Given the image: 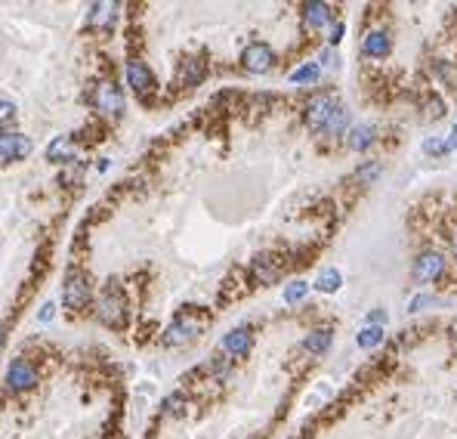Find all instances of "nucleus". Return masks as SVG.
<instances>
[{
	"label": "nucleus",
	"instance_id": "nucleus-16",
	"mask_svg": "<svg viewBox=\"0 0 457 439\" xmlns=\"http://www.w3.org/2000/svg\"><path fill=\"white\" fill-rule=\"evenodd\" d=\"M253 278L257 282H263V284H272V282H278V275H281V266H278V260H272V257H257L253 260Z\"/></svg>",
	"mask_w": 457,
	"mask_h": 439
},
{
	"label": "nucleus",
	"instance_id": "nucleus-3",
	"mask_svg": "<svg viewBox=\"0 0 457 439\" xmlns=\"http://www.w3.org/2000/svg\"><path fill=\"white\" fill-rule=\"evenodd\" d=\"M93 105H96L102 115H108V117H121L124 115V93L117 90L115 84H96L93 87Z\"/></svg>",
	"mask_w": 457,
	"mask_h": 439
},
{
	"label": "nucleus",
	"instance_id": "nucleus-32",
	"mask_svg": "<svg viewBox=\"0 0 457 439\" xmlns=\"http://www.w3.org/2000/svg\"><path fill=\"white\" fill-rule=\"evenodd\" d=\"M0 344H3V322H0Z\"/></svg>",
	"mask_w": 457,
	"mask_h": 439
},
{
	"label": "nucleus",
	"instance_id": "nucleus-4",
	"mask_svg": "<svg viewBox=\"0 0 457 439\" xmlns=\"http://www.w3.org/2000/svg\"><path fill=\"white\" fill-rule=\"evenodd\" d=\"M62 297H65V306L68 309H84L90 303V284H86L84 272L71 269L65 275V288H62Z\"/></svg>",
	"mask_w": 457,
	"mask_h": 439
},
{
	"label": "nucleus",
	"instance_id": "nucleus-7",
	"mask_svg": "<svg viewBox=\"0 0 457 439\" xmlns=\"http://www.w3.org/2000/svg\"><path fill=\"white\" fill-rule=\"evenodd\" d=\"M127 84L133 87V90L139 93L142 99H145L148 93L154 90V74H152V68H148L145 62H139V59H130V62H127Z\"/></svg>",
	"mask_w": 457,
	"mask_h": 439
},
{
	"label": "nucleus",
	"instance_id": "nucleus-19",
	"mask_svg": "<svg viewBox=\"0 0 457 439\" xmlns=\"http://www.w3.org/2000/svg\"><path fill=\"white\" fill-rule=\"evenodd\" d=\"M303 346H306L309 352H325L327 346H331V331H327V328H321V331H312L306 340H303Z\"/></svg>",
	"mask_w": 457,
	"mask_h": 439
},
{
	"label": "nucleus",
	"instance_id": "nucleus-9",
	"mask_svg": "<svg viewBox=\"0 0 457 439\" xmlns=\"http://www.w3.org/2000/svg\"><path fill=\"white\" fill-rule=\"evenodd\" d=\"M6 383H10V390H28L37 383V371L34 365L28 362V359H16V362L10 365V371H6Z\"/></svg>",
	"mask_w": 457,
	"mask_h": 439
},
{
	"label": "nucleus",
	"instance_id": "nucleus-5",
	"mask_svg": "<svg viewBox=\"0 0 457 439\" xmlns=\"http://www.w3.org/2000/svg\"><path fill=\"white\" fill-rule=\"evenodd\" d=\"M337 99L333 96H315L312 102L306 105V124L309 130H315V133H325L327 121H331V115L337 111Z\"/></svg>",
	"mask_w": 457,
	"mask_h": 439
},
{
	"label": "nucleus",
	"instance_id": "nucleus-6",
	"mask_svg": "<svg viewBox=\"0 0 457 439\" xmlns=\"http://www.w3.org/2000/svg\"><path fill=\"white\" fill-rule=\"evenodd\" d=\"M272 62H275V53H272L269 43H259V41L257 43H247L244 53H241V65H244L247 71H253V74L269 71Z\"/></svg>",
	"mask_w": 457,
	"mask_h": 439
},
{
	"label": "nucleus",
	"instance_id": "nucleus-12",
	"mask_svg": "<svg viewBox=\"0 0 457 439\" xmlns=\"http://www.w3.org/2000/svg\"><path fill=\"white\" fill-rule=\"evenodd\" d=\"M389 49H392V41H389L386 31H368L362 41V53L364 56H374V59H383V56H389Z\"/></svg>",
	"mask_w": 457,
	"mask_h": 439
},
{
	"label": "nucleus",
	"instance_id": "nucleus-1",
	"mask_svg": "<svg viewBox=\"0 0 457 439\" xmlns=\"http://www.w3.org/2000/svg\"><path fill=\"white\" fill-rule=\"evenodd\" d=\"M207 315L204 313H195V309H183V313L176 315V319L167 325V331H164V344L167 346H183V344H189L195 334H201L204 328H207Z\"/></svg>",
	"mask_w": 457,
	"mask_h": 439
},
{
	"label": "nucleus",
	"instance_id": "nucleus-23",
	"mask_svg": "<svg viewBox=\"0 0 457 439\" xmlns=\"http://www.w3.org/2000/svg\"><path fill=\"white\" fill-rule=\"evenodd\" d=\"M306 291H309L306 282H294V284H288V291H284V300H288V303H300L303 297H306Z\"/></svg>",
	"mask_w": 457,
	"mask_h": 439
},
{
	"label": "nucleus",
	"instance_id": "nucleus-27",
	"mask_svg": "<svg viewBox=\"0 0 457 439\" xmlns=\"http://www.w3.org/2000/svg\"><path fill=\"white\" fill-rule=\"evenodd\" d=\"M164 408H167V412H183V396H170V399H167L164 402Z\"/></svg>",
	"mask_w": 457,
	"mask_h": 439
},
{
	"label": "nucleus",
	"instance_id": "nucleus-31",
	"mask_svg": "<svg viewBox=\"0 0 457 439\" xmlns=\"http://www.w3.org/2000/svg\"><path fill=\"white\" fill-rule=\"evenodd\" d=\"M451 251H454V257H457V229H454V235H451Z\"/></svg>",
	"mask_w": 457,
	"mask_h": 439
},
{
	"label": "nucleus",
	"instance_id": "nucleus-18",
	"mask_svg": "<svg viewBox=\"0 0 457 439\" xmlns=\"http://www.w3.org/2000/svg\"><path fill=\"white\" fill-rule=\"evenodd\" d=\"M303 19H306V25H312V28H325L333 16H331V6L327 3H306L303 6Z\"/></svg>",
	"mask_w": 457,
	"mask_h": 439
},
{
	"label": "nucleus",
	"instance_id": "nucleus-2",
	"mask_svg": "<svg viewBox=\"0 0 457 439\" xmlns=\"http://www.w3.org/2000/svg\"><path fill=\"white\" fill-rule=\"evenodd\" d=\"M99 319L105 322L108 328H121L124 322H127V297H124V291L117 288H108L102 297H99Z\"/></svg>",
	"mask_w": 457,
	"mask_h": 439
},
{
	"label": "nucleus",
	"instance_id": "nucleus-10",
	"mask_svg": "<svg viewBox=\"0 0 457 439\" xmlns=\"http://www.w3.org/2000/svg\"><path fill=\"white\" fill-rule=\"evenodd\" d=\"M31 152V139L22 133H3L0 136V161H19Z\"/></svg>",
	"mask_w": 457,
	"mask_h": 439
},
{
	"label": "nucleus",
	"instance_id": "nucleus-20",
	"mask_svg": "<svg viewBox=\"0 0 457 439\" xmlns=\"http://www.w3.org/2000/svg\"><path fill=\"white\" fill-rule=\"evenodd\" d=\"M340 282H343V275L337 269H325L318 275V282H315V288L325 291V294H333V291H340Z\"/></svg>",
	"mask_w": 457,
	"mask_h": 439
},
{
	"label": "nucleus",
	"instance_id": "nucleus-26",
	"mask_svg": "<svg viewBox=\"0 0 457 439\" xmlns=\"http://www.w3.org/2000/svg\"><path fill=\"white\" fill-rule=\"evenodd\" d=\"M423 152H430V155L445 152V142H438V139H426V142H423Z\"/></svg>",
	"mask_w": 457,
	"mask_h": 439
},
{
	"label": "nucleus",
	"instance_id": "nucleus-24",
	"mask_svg": "<svg viewBox=\"0 0 457 439\" xmlns=\"http://www.w3.org/2000/svg\"><path fill=\"white\" fill-rule=\"evenodd\" d=\"M377 173H380V164L377 161H368L364 167H358V173H355V183H368V179H374Z\"/></svg>",
	"mask_w": 457,
	"mask_h": 439
},
{
	"label": "nucleus",
	"instance_id": "nucleus-30",
	"mask_svg": "<svg viewBox=\"0 0 457 439\" xmlns=\"http://www.w3.org/2000/svg\"><path fill=\"white\" fill-rule=\"evenodd\" d=\"M457 146V124H454V130H451V139H448V146L445 148H454Z\"/></svg>",
	"mask_w": 457,
	"mask_h": 439
},
{
	"label": "nucleus",
	"instance_id": "nucleus-11",
	"mask_svg": "<svg viewBox=\"0 0 457 439\" xmlns=\"http://www.w3.org/2000/svg\"><path fill=\"white\" fill-rule=\"evenodd\" d=\"M74 155H78V146L71 136H56L47 146V161H56V164H68V161H74Z\"/></svg>",
	"mask_w": 457,
	"mask_h": 439
},
{
	"label": "nucleus",
	"instance_id": "nucleus-28",
	"mask_svg": "<svg viewBox=\"0 0 457 439\" xmlns=\"http://www.w3.org/2000/svg\"><path fill=\"white\" fill-rule=\"evenodd\" d=\"M53 315H56V306H53V303H43V309H40V315H37V319H40V322H49Z\"/></svg>",
	"mask_w": 457,
	"mask_h": 439
},
{
	"label": "nucleus",
	"instance_id": "nucleus-22",
	"mask_svg": "<svg viewBox=\"0 0 457 439\" xmlns=\"http://www.w3.org/2000/svg\"><path fill=\"white\" fill-rule=\"evenodd\" d=\"M315 78H318V65H315V62H309V65L296 68V71L290 74V80H294V84H312Z\"/></svg>",
	"mask_w": 457,
	"mask_h": 439
},
{
	"label": "nucleus",
	"instance_id": "nucleus-8",
	"mask_svg": "<svg viewBox=\"0 0 457 439\" xmlns=\"http://www.w3.org/2000/svg\"><path fill=\"white\" fill-rule=\"evenodd\" d=\"M442 272H445V260H442V254H436V251H426L414 260V278H417V282H436Z\"/></svg>",
	"mask_w": 457,
	"mask_h": 439
},
{
	"label": "nucleus",
	"instance_id": "nucleus-17",
	"mask_svg": "<svg viewBox=\"0 0 457 439\" xmlns=\"http://www.w3.org/2000/svg\"><path fill=\"white\" fill-rule=\"evenodd\" d=\"M374 133H377V130L371 127V124H358V127L349 130V139H346V146H349L352 152H364V148L374 142Z\"/></svg>",
	"mask_w": 457,
	"mask_h": 439
},
{
	"label": "nucleus",
	"instance_id": "nucleus-13",
	"mask_svg": "<svg viewBox=\"0 0 457 439\" xmlns=\"http://www.w3.org/2000/svg\"><path fill=\"white\" fill-rule=\"evenodd\" d=\"M250 328H235V331L226 334V340H222V350L228 352V356H247V350H250Z\"/></svg>",
	"mask_w": 457,
	"mask_h": 439
},
{
	"label": "nucleus",
	"instance_id": "nucleus-25",
	"mask_svg": "<svg viewBox=\"0 0 457 439\" xmlns=\"http://www.w3.org/2000/svg\"><path fill=\"white\" fill-rule=\"evenodd\" d=\"M12 115H16V105L6 102V99H0V124H6Z\"/></svg>",
	"mask_w": 457,
	"mask_h": 439
},
{
	"label": "nucleus",
	"instance_id": "nucleus-21",
	"mask_svg": "<svg viewBox=\"0 0 457 439\" xmlns=\"http://www.w3.org/2000/svg\"><path fill=\"white\" fill-rule=\"evenodd\" d=\"M380 340H383V328H377V325H368L358 334V346H362V350H371V346H377Z\"/></svg>",
	"mask_w": 457,
	"mask_h": 439
},
{
	"label": "nucleus",
	"instance_id": "nucleus-14",
	"mask_svg": "<svg viewBox=\"0 0 457 439\" xmlns=\"http://www.w3.org/2000/svg\"><path fill=\"white\" fill-rule=\"evenodd\" d=\"M207 74V62L204 59H185L179 65V87H198Z\"/></svg>",
	"mask_w": 457,
	"mask_h": 439
},
{
	"label": "nucleus",
	"instance_id": "nucleus-15",
	"mask_svg": "<svg viewBox=\"0 0 457 439\" xmlns=\"http://www.w3.org/2000/svg\"><path fill=\"white\" fill-rule=\"evenodd\" d=\"M115 16H117V3H93L90 6V12H86V25L90 28H108L111 22H115Z\"/></svg>",
	"mask_w": 457,
	"mask_h": 439
},
{
	"label": "nucleus",
	"instance_id": "nucleus-29",
	"mask_svg": "<svg viewBox=\"0 0 457 439\" xmlns=\"http://www.w3.org/2000/svg\"><path fill=\"white\" fill-rule=\"evenodd\" d=\"M340 37H343V22H333V28H331V43H337Z\"/></svg>",
	"mask_w": 457,
	"mask_h": 439
}]
</instances>
